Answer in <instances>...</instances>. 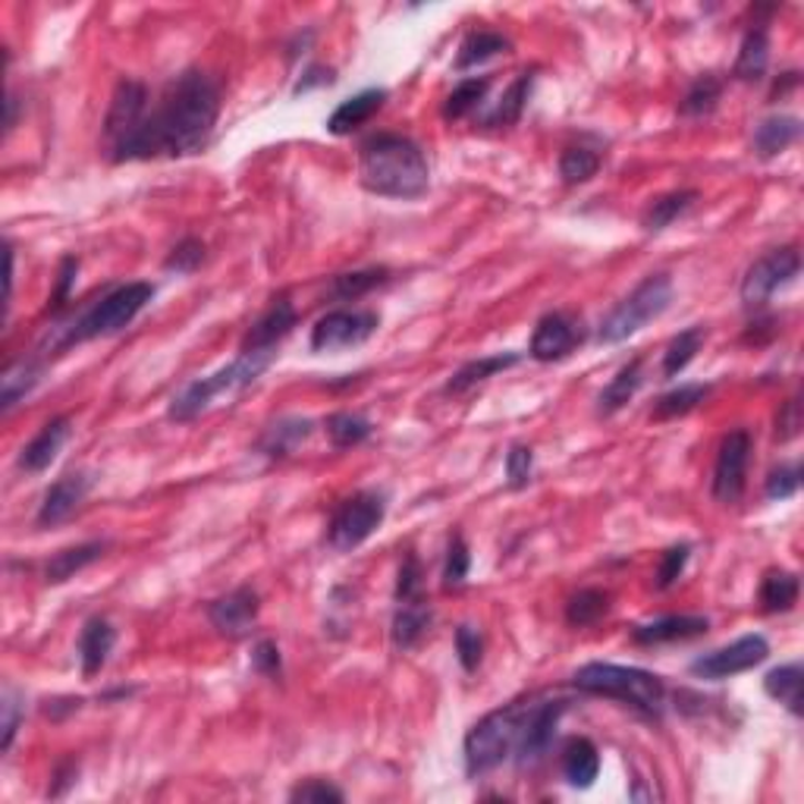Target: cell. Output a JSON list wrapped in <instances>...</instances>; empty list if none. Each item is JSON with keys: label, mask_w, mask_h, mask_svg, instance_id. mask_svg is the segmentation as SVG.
Masks as SVG:
<instances>
[{"label": "cell", "mask_w": 804, "mask_h": 804, "mask_svg": "<svg viewBox=\"0 0 804 804\" xmlns=\"http://www.w3.org/2000/svg\"><path fill=\"white\" fill-rule=\"evenodd\" d=\"M562 777L569 785L575 789H591L597 773H601V755H597V745L591 738H572L566 748H562Z\"/></svg>", "instance_id": "obj_25"}, {"label": "cell", "mask_w": 804, "mask_h": 804, "mask_svg": "<svg viewBox=\"0 0 804 804\" xmlns=\"http://www.w3.org/2000/svg\"><path fill=\"white\" fill-rule=\"evenodd\" d=\"M334 70H327V67H312L308 73L302 75V82L295 85V95L299 92H308V89H315V85H334Z\"/></svg>", "instance_id": "obj_58"}, {"label": "cell", "mask_w": 804, "mask_h": 804, "mask_svg": "<svg viewBox=\"0 0 804 804\" xmlns=\"http://www.w3.org/2000/svg\"><path fill=\"white\" fill-rule=\"evenodd\" d=\"M799 575L795 572H782V569H773L764 575L760 582V591H757V601H760V609L764 613H785L799 604Z\"/></svg>", "instance_id": "obj_31"}, {"label": "cell", "mask_w": 804, "mask_h": 804, "mask_svg": "<svg viewBox=\"0 0 804 804\" xmlns=\"http://www.w3.org/2000/svg\"><path fill=\"white\" fill-rule=\"evenodd\" d=\"M79 777V764H75L73 757L70 760H63V764H57V770H54V785H50V795L54 799H60L70 785L75 782Z\"/></svg>", "instance_id": "obj_57"}, {"label": "cell", "mask_w": 804, "mask_h": 804, "mask_svg": "<svg viewBox=\"0 0 804 804\" xmlns=\"http://www.w3.org/2000/svg\"><path fill=\"white\" fill-rule=\"evenodd\" d=\"M710 629L707 616H663L654 622L634 626L632 641L641 648H654V644H673V641H688L698 638Z\"/></svg>", "instance_id": "obj_21"}, {"label": "cell", "mask_w": 804, "mask_h": 804, "mask_svg": "<svg viewBox=\"0 0 804 804\" xmlns=\"http://www.w3.org/2000/svg\"><path fill=\"white\" fill-rule=\"evenodd\" d=\"M799 434H802V403L792 396V399L782 403V409L777 412V440L789 443V440H795Z\"/></svg>", "instance_id": "obj_55"}, {"label": "cell", "mask_w": 804, "mask_h": 804, "mask_svg": "<svg viewBox=\"0 0 804 804\" xmlns=\"http://www.w3.org/2000/svg\"><path fill=\"white\" fill-rule=\"evenodd\" d=\"M506 50H510V42H506L500 32H488V28L471 32V35L463 42L459 54H456V70H459V73H463V70H471V67L485 63V60L497 57V54H506Z\"/></svg>", "instance_id": "obj_36"}, {"label": "cell", "mask_w": 804, "mask_h": 804, "mask_svg": "<svg viewBox=\"0 0 804 804\" xmlns=\"http://www.w3.org/2000/svg\"><path fill=\"white\" fill-rule=\"evenodd\" d=\"M75 273H79V258H63L60 270H57V293H54V305H63L70 299V290L75 283Z\"/></svg>", "instance_id": "obj_56"}, {"label": "cell", "mask_w": 804, "mask_h": 804, "mask_svg": "<svg viewBox=\"0 0 804 804\" xmlns=\"http://www.w3.org/2000/svg\"><path fill=\"white\" fill-rule=\"evenodd\" d=\"M384 515H387V497L377 490H362V493L349 497L340 510L334 512V518L327 525V544L337 554H352L381 528Z\"/></svg>", "instance_id": "obj_8"}, {"label": "cell", "mask_w": 804, "mask_h": 804, "mask_svg": "<svg viewBox=\"0 0 804 804\" xmlns=\"http://www.w3.org/2000/svg\"><path fill=\"white\" fill-rule=\"evenodd\" d=\"M258 613H261V601L252 587H236L230 594L218 597L211 607H208V619L211 626L218 629L223 638L230 641H240L245 634H252L255 622H258Z\"/></svg>", "instance_id": "obj_16"}, {"label": "cell", "mask_w": 804, "mask_h": 804, "mask_svg": "<svg viewBox=\"0 0 804 804\" xmlns=\"http://www.w3.org/2000/svg\"><path fill=\"white\" fill-rule=\"evenodd\" d=\"M695 201H698V193H695V189H679V193L654 198V201L648 205V211L641 214V226H644L648 233H660V230H666L673 220L683 218Z\"/></svg>", "instance_id": "obj_34"}, {"label": "cell", "mask_w": 804, "mask_h": 804, "mask_svg": "<svg viewBox=\"0 0 804 804\" xmlns=\"http://www.w3.org/2000/svg\"><path fill=\"white\" fill-rule=\"evenodd\" d=\"M151 299H154V287L151 283H142V280L123 283V287L110 290L107 295H101L98 302L92 308H85L73 324L54 327V340H48L50 349H67L73 342L98 340V337L120 334L123 327H129L139 317V312L145 308Z\"/></svg>", "instance_id": "obj_4"}, {"label": "cell", "mask_w": 804, "mask_h": 804, "mask_svg": "<svg viewBox=\"0 0 804 804\" xmlns=\"http://www.w3.org/2000/svg\"><path fill=\"white\" fill-rule=\"evenodd\" d=\"M601 171V154L591 148H566L560 154V176L569 186H582Z\"/></svg>", "instance_id": "obj_43"}, {"label": "cell", "mask_w": 804, "mask_h": 804, "mask_svg": "<svg viewBox=\"0 0 804 804\" xmlns=\"http://www.w3.org/2000/svg\"><path fill=\"white\" fill-rule=\"evenodd\" d=\"M528 704L532 701L500 707L471 726V732L465 735V770H468V777H485L490 770H497L500 764H506L510 757H515L518 738L525 730Z\"/></svg>", "instance_id": "obj_6"}, {"label": "cell", "mask_w": 804, "mask_h": 804, "mask_svg": "<svg viewBox=\"0 0 804 804\" xmlns=\"http://www.w3.org/2000/svg\"><path fill=\"white\" fill-rule=\"evenodd\" d=\"M673 302V280L669 273H651L644 277L632 293L626 295L613 312H609L601 327H597V340L616 346L634 337L638 330H644L651 321H657Z\"/></svg>", "instance_id": "obj_7"}, {"label": "cell", "mask_w": 804, "mask_h": 804, "mask_svg": "<svg viewBox=\"0 0 804 804\" xmlns=\"http://www.w3.org/2000/svg\"><path fill=\"white\" fill-rule=\"evenodd\" d=\"M16 126V95L10 92L7 95V129H13Z\"/></svg>", "instance_id": "obj_60"}, {"label": "cell", "mask_w": 804, "mask_h": 804, "mask_svg": "<svg viewBox=\"0 0 804 804\" xmlns=\"http://www.w3.org/2000/svg\"><path fill=\"white\" fill-rule=\"evenodd\" d=\"M273 359H277V349H243L236 362H230L208 377H198L176 393L171 409H167V418L179 421V424L193 421L201 412H208L223 396H236L245 387H252L273 365Z\"/></svg>", "instance_id": "obj_3"}, {"label": "cell", "mask_w": 804, "mask_h": 804, "mask_svg": "<svg viewBox=\"0 0 804 804\" xmlns=\"http://www.w3.org/2000/svg\"><path fill=\"white\" fill-rule=\"evenodd\" d=\"M315 434V421L312 418H280L265 428V434L258 440V453L268 456V459H287L293 456L302 443H308V438Z\"/></svg>", "instance_id": "obj_22"}, {"label": "cell", "mask_w": 804, "mask_h": 804, "mask_svg": "<svg viewBox=\"0 0 804 804\" xmlns=\"http://www.w3.org/2000/svg\"><path fill=\"white\" fill-rule=\"evenodd\" d=\"M95 485L92 471H67L63 478H57L45 493L42 506H38V525L42 528H54L60 522H67L89 497V490Z\"/></svg>", "instance_id": "obj_17"}, {"label": "cell", "mask_w": 804, "mask_h": 804, "mask_svg": "<svg viewBox=\"0 0 804 804\" xmlns=\"http://www.w3.org/2000/svg\"><path fill=\"white\" fill-rule=\"evenodd\" d=\"M377 327H381L377 312L340 308V312L324 315L315 327H312V349H315V352H340V349H352V346H362L365 340H371Z\"/></svg>", "instance_id": "obj_11"}, {"label": "cell", "mask_w": 804, "mask_h": 804, "mask_svg": "<svg viewBox=\"0 0 804 804\" xmlns=\"http://www.w3.org/2000/svg\"><path fill=\"white\" fill-rule=\"evenodd\" d=\"M644 384V371H641V359H632L629 365H622L616 371V377L609 381L607 387L597 396V412L613 415L619 412L622 406L632 403V396L641 391Z\"/></svg>", "instance_id": "obj_30"}, {"label": "cell", "mask_w": 804, "mask_h": 804, "mask_svg": "<svg viewBox=\"0 0 804 804\" xmlns=\"http://www.w3.org/2000/svg\"><path fill=\"white\" fill-rule=\"evenodd\" d=\"M488 89H490L488 75L463 79V82L453 89V95L446 98L443 117H446V120H463L465 114H471V110H478V107H481V101H485V95H488Z\"/></svg>", "instance_id": "obj_40"}, {"label": "cell", "mask_w": 804, "mask_h": 804, "mask_svg": "<svg viewBox=\"0 0 804 804\" xmlns=\"http://www.w3.org/2000/svg\"><path fill=\"white\" fill-rule=\"evenodd\" d=\"M73 434V421L70 415H57L50 418L48 424L28 440L20 453V468L28 471V475H42L45 468H50V463L57 459V453L63 450V443Z\"/></svg>", "instance_id": "obj_18"}, {"label": "cell", "mask_w": 804, "mask_h": 804, "mask_svg": "<svg viewBox=\"0 0 804 804\" xmlns=\"http://www.w3.org/2000/svg\"><path fill=\"white\" fill-rule=\"evenodd\" d=\"M290 802H302V804H340L342 792L327 780H305L295 785L290 792Z\"/></svg>", "instance_id": "obj_51"}, {"label": "cell", "mask_w": 804, "mask_h": 804, "mask_svg": "<svg viewBox=\"0 0 804 804\" xmlns=\"http://www.w3.org/2000/svg\"><path fill=\"white\" fill-rule=\"evenodd\" d=\"M748 463H751V434L745 428L730 431L720 453H716V465H713V497L720 503H738L745 485H748Z\"/></svg>", "instance_id": "obj_12"}, {"label": "cell", "mask_w": 804, "mask_h": 804, "mask_svg": "<svg viewBox=\"0 0 804 804\" xmlns=\"http://www.w3.org/2000/svg\"><path fill=\"white\" fill-rule=\"evenodd\" d=\"M688 554H691V547H688V544H676V547H669V550L663 554V560H660V569H657L660 591H666V587H673L676 582H679V575L685 572V562H688Z\"/></svg>", "instance_id": "obj_53"}, {"label": "cell", "mask_w": 804, "mask_h": 804, "mask_svg": "<svg viewBox=\"0 0 804 804\" xmlns=\"http://www.w3.org/2000/svg\"><path fill=\"white\" fill-rule=\"evenodd\" d=\"M431 619L434 616H431V607H428L424 597L399 604L396 616H393V644L399 651H412L415 644L431 629Z\"/></svg>", "instance_id": "obj_26"}, {"label": "cell", "mask_w": 804, "mask_h": 804, "mask_svg": "<svg viewBox=\"0 0 804 804\" xmlns=\"http://www.w3.org/2000/svg\"><path fill=\"white\" fill-rule=\"evenodd\" d=\"M575 688H582L587 695H601V698H613L622 704L634 707L648 716H660L663 704H666V685L660 676L648 673V669H634V666H616V663H587L575 676H572Z\"/></svg>", "instance_id": "obj_5"}, {"label": "cell", "mask_w": 804, "mask_h": 804, "mask_svg": "<svg viewBox=\"0 0 804 804\" xmlns=\"http://www.w3.org/2000/svg\"><path fill=\"white\" fill-rule=\"evenodd\" d=\"M723 98V82L716 75H701L688 92H685L679 114L683 117H707L716 110V104Z\"/></svg>", "instance_id": "obj_41"}, {"label": "cell", "mask_w": 804, "mask_h": 804, "mask_svg": "<svg viewBox=\"0 0 804 804\" xmlns=\"http://www.w3.org/2000/svg\"><path fill=\"white\" fill-rule=\"evenodd\" d=\"M522 362V352H497V356H485V359H475V362H468L463 365L453 377H450V384H446V393L450 396H459V393H468L471 387H478V384H485L488 377L493 374H500V371H506V368L518 365Z\"/></svg>", "instance_id": "obj_27"}, {"label": "cell", "mask_w": 804, "mask_h": 804, "mask_svg": "<svg viewBox=\"0 0 804 804\" xmlns=\"http://www.w3.org/2000/svg\"><path fill=\"white\" fill-rule=\"evenodd\" d=\"M384 101H387V92L384 89H368V92H359V95H352L349 101H342L340 107L330 114V120H327V129L334 132V136H349L352 129H359V126H365L381 107H384Z\"/></svg>", "instance_id": "obj_24"}, {"label": "cell", "mask_w": 804, "mask_h": 804, "mask_svg": "<svg viewBox=\"0 0 804 804\" xmlns=\"http://www.w3.org/2000/svg\"><path fill=\"white\" fill-rule=\"evenodd\" d=\"M38 381H42V365L38 362H32V359L13 362L0 377V409L10 412L20 399H25L28 393L38 387Z\"/></svg>", "instance_id": "obj_33"}, {"label": "cell", "mask_w": 804, "mask_h": 804, "mask_svg": "<svg viewBox=\"0 0 804 804\" xmlns=\"http://www.w3.org/2000/svg\"><path fill=\"white\" fill-rule=\"evenodd\" d=\"M707 396H710V384H683V387H676V391L660 396L651 418H654V421H669V418L688 415L691 409H698Z\"/></svg>", "instance_id": "obj_38"}, {"label": "cell", "mask_w": 804, "mask_h": 804, "mask_svg": "<svg viewBox=\"0 0 804 804\" xmlns=\"http://www.w3.org/2000/svg\"><path fill=\"white\" fill-rule=\"evenodd\" d=\"M532 82H535V73H522L512 82L510 89L503 92L500 104H497V110L488 117L490 126H512V123H518L525 104H528V95H532Z\"/></svg>", "instance_id": "obj_42"}, {"label": "cell", "mask_w": 804, "mask_h": 804, "mask_svg": "<svg viewBox=\"0 0 804 804\" xmlns=\"http://www.w3.org/2000/svg\"><path fill=\"white\" fill-rule=\"evenodd\" d=\"M767 657H770V644H767L764 634H742L738 641H732L726 648H716L704 657H698L688 669L698 679H713L716 683V679H732L738 673H748V669L760 666Z\"/></svg>", "instance_id": "obj_10"}, {"label": "cell", "mask_w": 804, "mask_h": 804, "mask_svg": "<svg viewBox=\"0 0 804 804\" xmlns=\"http://www.w3.org/2000/svg\"><path fill=\"white\" fill-rule=\"evenodd\" d=\"M802 685H804V673H802V663H785V666H777V669H770L767 673V679H764V691L773 698V701H780L792 716H802L804 707H802Z\"/></svg>", "instance_id": "obj_29"}, {"label": "cell", "mask_w": 804, "mask_h": 804, "mask_svg": "<svg viewBox=\"0 0 804 804\" xmlns=\"http://www.w3.org/2000/svg\"><path fill=\"white\" fill-rule=\"evenodd\" d=\"M117 644V629L104 619V616H92L82 634H79V663H82V676L95 679L101 669L107 666V657Z\"/></svg>", "instance_id": "obj_20"}, {"label": "cell", "mask_w": 804, "mask_h": 804, "mask_svg": "<svg viewBox=\"0 0 804 804\" xmlns=\"http://www.w3.org/2000/svg\"><path fill=\"white\" fill-rule=\"evenodd\" d=\"M371 431H374V424L359 412H337L327 418V438L337 450H349V446L365 443L371 438Z\"/></svg>", "instance_id": "obj_39"}, {"label": "cell", "mask_w": 804, "mask_h": 804, "mask_svg": "<svg viewBox=\"0 0 804 804\" xmlns=\"http://www.w3.org/2000/svg\"><path fill=\"white\" fill-rule=\"evenodd\" d=\"M13 273H16V255H13V248H7V308L13 299Z\"/></svg>", "instance_id": "obj_59"}, {"label": "cell", "mask_w": 804, "mask_h": 804, "mask_svg": "<svg viewBox=\"0 0 804 804\" xmlns=\"http://www.w3.org/2000/svg\"><path fill=\"white\" fill-rule=\"evenodd\" d=\"M201 261H205V243L196 240V236H186L183 243L173 245V252L167 255V261H164V270H171V273H193V270L201 268Z\"/></svg>", "instance_id": "obj_47"}, {"label": "cell", "mask_w": 804, "mask_h": 804, "mask_svg": "<svg viewBox=\"0 0 804 804\" xmlns=\"http://www.w3.org/2000/svg\"><path fill=\"white\" fill-rule=\"evenodd\" d=\"M707 340L704 327H688L683 334H676L666 352H663V377H679L685 368L691 365V359L701 352V346Z\"/></svg>", "instance_id": "obj_35"}, {"label": "cell", "mask_w": 804, "mask_h": 804, "mask_svg": "<svg viewBox=\"0 0 804 804\" xmlns=\"http://www.w3.org/2000/svg\"><path fill=\"white\" fill-rule=\"evenodd\" d=\"M424 597V572L415 554H406V560L399 566V579H396V604L406 601H418Z\"/></svg>", "instance_id": "obj_48"}, {"label": "cell", "mask_w": 804, "mask_h": 804, "mask_svg": "<svg viewBox=\"0 0 804 804\" xmlns=\"http://www.w3.org/2000/svg\"><path fill=\"white\" fill-rule=\"evenodd\" d=\"M532 475H535V453H532V446L515 443L510 453H506V481H510V488H528L532 485Z\"/></svg>", "instance_id": "obj_50"}, {"label": "cell", "mask_w": 804, "mask_h": 804, "mask_svg": "<svg viewBox=\"0 0 804 804\" xmlns=\"http://www.w3.org/2000/svg\"><path fill=\"white\" fill-rule=\"evenodd\" d=\"M148 114V89L136 79H123L110 98V110L104 117V142L107 151L120 145L123 139H129L139 123L145 120Z\"/></svg>", "instance_id": "obj_13"}, {"label": "cell", "mask_w": 804, "mask_h": 804, "mask_svg": "<svg viewBox=\"0 0 804 804\" xmlns=\"http://www.w3.org/2000/svg\"><path fill=\"white\" fill-rule=\"evenodd\" d=\"M802 488V468L799 465H780L767 478V500H789Z\"/></svg>", "instance_id": "obj_52"}, {"label": "cell", "mask_w": 804, "mask_h": 804, "mask_svg": "<svg viewBox=\"0 0 804 804\" xmlns=\"http://www.w3.org/2000/svg\"><path fill=\"white\" fill-rule=\"evenodd\" d=\"M802 273V255L795 245L785 248H773L764 258H757L748 268L745 280H742V302L745 308H764L773 293L785 290L789 283H795V277Z\"/></svg>", "instance_id": "obj_9"}, {"label": "cell", "mask_w": 804, "mask_h": 804, "mask_svg": "<svg viewBox=\"0 0 804 804\" xmlns=\"http://www.w3.org/2000/svg\"><path fill=\"white\" fill-rule=\"evenodd\" d=\"M582 340H585L582 324L575 317L554 312V315H544L537 321L535 334H532V346H528V356L535 362H560L566 356H572V349Z\"/></svg>", "instance_id": "obj_15"}, {"label": "cell", "mask_w": 804, "mask_h": 804, "mask_svg": "<svg viewBox=\"0 0 804 804\" xmlns=\"http://www.w3.org/2000/svg\"><path fill=\"white\" fill-rule=\"evenodd\" d=\"M468 566H471V554H468V544L465 537L456 532L446 544V562H443V587L446 591H456L465 585L468 579Z\"/></svg>", "instance_id": "obj_45"}, {"label": "cell", "mask_w": 804, "mask_h": 804, "mask_svg": "<svg viewBox=\"0 0 804 804\" xmlns=\"http://www.w3.org/2000/svg\"><path fill=\"white\" fill-rule=\"evenodd\" d=\"M609 613V594L597 591V587H585L579 591L569 604H566V622L572 629H587L594 622H601Z\"/></svg>", "instance_id": "obj_37"}, {"label": "cell", "mask_w": 804, "mask_h": 804, "mask_svg": "<svg viewBox=\"0 0 804 804\" xmlns=\"http://www.w3.org/2000/svg\"><path fill=\"white\" fill-rule=\"evenodd\" d=\"M802 136V120L799 117H767L755 129V139H751V148H755L757 158H777L782 154L789 145H795Z\"/></svg>", "instance_id": "obj_28"}, {"label": "cell", "mask_w": 804, "mask_h": 804, "mask_svg": "<svg viewBox=\"0 0 804 804\" xmlns=\"http://www.w3.org/2000/svg\"><path fill=\"white\" fill-rule=\"evenodd\" d=\"M107 540H85V544H75V547H67L60 554H54L45 566V582L48 585H63L70 582L75 572L89 569L92 562H98L104 554H107Z\"/></svg>", "instance_id": "obj_23"}, {"label": "cell", "mask_w": 804, "mask_h": 804, "mask_svg": "<svg viewBox=\"0 0 804 804\" xmlns=\"http://www.w3.org/2000/svg\"><path fill=\"white\" fill-rule=\"evenodd\" d=\"M456 654L463 663L465 673H475L485 660V634L475 626H459L456 629Z\"/></svg>", "instance_id": "obj_49"}, {"label": "cell", "mask_w": 804, "mask_h": 804, "mask_svg": "<svg viewBox=\"0 0 804 804\" xmlns=\"http://www.w3.org/2000/svg\"><path fill=\"white\" fill-rule=\"evenodd\" d=\"M767 63H770V38H767V28L757 25L745 35L742 50H738V60H735V79L742 82H757L767 73Z\"/></svg>", "instance_id": "obj_32"}, {"label": "cell", "mask_w": 804, "mask_h": 804, "mask_svg": "<svg viewBox=\"0 0 804 804\" xmlns=\"http://www.w3.org/2000/svg\"><path fill=\"white\" fill-rule=\"evenodd\" d=\"M391 277L387 268H368V270H352V273H340L334 277V295L342 302H352V299H362L371 290L384 287Z\"/></svg>", "instance_id": "obj_44"}, {"label": "cell", "mask_w": 804, "mask_h": 804, "mask_svg": "<svg viewBox=\"0 0 804 804\" xmlns=\"http://www.w3.org/2000/svg\"><path fill=\"white\" fill-rule=\"evenodd\" d=\"M359 183L371 196L418 198L431 186V167L412 139L381 132L359 151Z\"/></svg>", "instance_id": "obj_2"}, {"label": "cell", "mask_w": 804, "mask_h": 804, "mask_svg": "<svg viewBox=\"0 0 804 804\" xmlns=\"http://www.w3.org/2000/svg\"><path fill=\"white\" fill-rule=\"evenodd\" d=\"M20 723H23V701H20V691H16V688H3V698H0V751H3V755L13 748V738H16Z\"/></svg>", "instance_id": "obj_46"}, {"label": "cell", "mask_w": 804, "mask_h": 804, "mask_svg": "<svg viewBox=\"0 0 804 804\" xmlns=\"http://www.w3.org/2000/svg\"><path fill=\"white\" fill-rule=\"evenodd\" d=\"M220 117L218 82L201 70L176 75L139 129L110 151V161L189 158L205 151Z\"/></svg>", "instance_id": "obj_1"}, {"label": "cell", "mask_w": 804, "mask_h": 804, "mask_svg": "<svg viewBox=\"0 0 804 804\" xmlns=\"http://www.w3.org/2000/svg\"><path fill=\"white\" fill-rule=\"evenodd\" d=\"M252 669L258 673V676H265V679H280V673H283V657H280V648H277V641H258L255 644V651H252Z\"/></svg>", "instance_id": "obj_54"}, {"label": "cell", "mask_w": 804, "mask_h": 804, "mask_svg": "<svg viewBox=\"0 0 804 804\" xmlns=\"http://www.w3.org/2000/svg\"><path fill=\"white\" fill-rule=\"evenodd\" d=\"M293 327H295L293 302H290L287 295H280L268 312L252 324V330L245 334L243 349H277L280 342L293 334Z\"/></svg>", "instance_id": "obj_19"}, {"label": "cell", "mask_w": 804, "mask_h": 804, "mask_svg": "<svg viewBox=\"0 0 804 804\" xmlns=\"http://www.w3.org/2000/svg\"><path fill=\"white\" fill-rule=\"evenodd\" d=\"M562 710H566V701H532L528 704L525 730H522L518 748H515L518 767H532L550 751V745L557 738Z\"/></svg>", "instance_id": "obj_14"}]
</instances>
